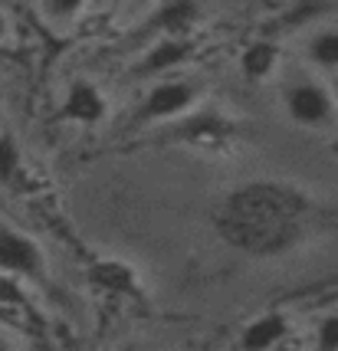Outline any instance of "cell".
Instances as JSON below:
<instances>
[{
  "label": "cell",
  "mask_w": 338,
  "mask_h": 351,
  "mask_svg": "<svg viewBox=\"0 0 338 351\" xmlns=\"http://www.w3.org/2000/svg\"><path fill=\"white\" fill-rule=\"evenodd\" d=\"M312 210V197L306 191L282 181H250L227 194L224 214L253 217V220H299Z\"/></svg>",
  "instance_id": "obj_1"
},
{
  "label": "cell",
  "mask_w": 338,
  "mask_h": 351,
  "mask_svg": "<svg viewBox=\"0 0 338 351\" xmlns=\"http://www.w3.org/2000/svg\"><path fill=\"white\" fill-rule=\"evenodd\" d=\"M184 135L191 138V145H214L217 138L224 135V122L217 119L214 112H204V115H197L194 122L187 125Z\"/></svg>",
  "instance_id": "obj_13"
},
{
  "label": "cell",
  "mask_w": 338,
  "mask_h": 351,
  "mask_svg": "<svg viewBox=\"0 0 338 351\" xmlns=\"http://www.w3.org/2000/svg\"><path fill=\"white\" fill-rule=\"evenodd\" d=\"M309 60L322 69H338V27H328V30L312 33L309 40Z\"/></svg>",
  "instance_id": "obj_12"
},
{
  "label": "cell",
  "mask_w": 338,
  "mask_h": 351,
  "mask_svg": "<svg viewBox=\"0 0 338 351\" xmlns=\"http://www.w3.org/2000/svg\"><path fill=\"white\" fill-rule=\"evenodd\" d=\"M145 3H148V0H145ZM154 3H158V0H154Z\"/></svg>",
  "instance_id": "obj_21"
},
{
  "label": "cell",
  "mask_w": 338,
  "mask_h": 351,
  "mask_svg": "<svg viewBox=\"0 0 338 351\" xmlns=\"http://www.w3.org/2000/svg\"><path fill=\"white\" fill-rule=\"evenodd\" d=\"M217 233L224 243L246 256H282L302 243L299 220H253V217H217Z\"/></svg>",
  "instance_id": "obj_2"
},
{
  "label": "cell",
  "mask_w": 338,
  "mask_h": 351,
  "mask_svg": "<svg viewBox=\"0 0 338 351\" xmlns=\"http://www.w3.org/2000/svg\"><path fill=\"white\" fill-rule=\"evenodd\" d=\"M289 335V319L282 312H263L253 322H246L243 332H240V348L250 351H266L282 345Z\"/></svg>",
  "instance_id": "obj_8"
},
{
  "label": "cell",
  "mask_w": 338,
  "mask_h": 351,
  "mask_svg": "<svg viewBox=\"0 0 338 351\" xmlns=\"http://www.w3.org/2000/svg\"><path fill=\"white\" fill-rule=\"evenodd\" d=\"M0 348H7V341H3V338H0Z\"/></svg>",
  "instance_id": "obj_19"
},
{
  "label": "cell",
  "mask_w": 338,
  "mask_h": 351,
  "mask_svg": "<svg viewBox=\"0 0 338 351\" xmlns=\"http://www.w3.org/2000/svg\"><path fill=\"white\" fill-rule=\"evenodd\" d=\"M315 348L338 351V312H328L315 325Z\"/></svg>",
  "instance_id": "obj_15"
},
{
  "label": "cell",
  "mask_w": 338,
  "mask_h": 351,
  "mask_svg": "<svg viewBox=\"0 0 338 351\" xmlns=\"http://www.w3.org/2000/svg\"><path fill=\"white\" fill-rule=\"evenodd\" d=\"M187 56H191V46H187L184 36H161L141 56V62L135 66V76H161V73H168L174 66H181Z\"/></svg>",
  "instance_id": "obj_9"
},
{
  "label": "cell",
  "mask_w": 338,
  "mask_h": 351,
  "mask_svg": "<svg viewBox=\"0 0 338 351\" xmlns=\"http://www.w3.org/2000/svg\"><path fill=\"white\" fill-rule=\"evenodd\" d=\"M16 279H20V276L0 273V302H3V306H20V302H23V289H20Z\"/></svg>",
  "instance_id": "obj_17"
},
{
  "label": "cell",
  "mask_w": 338,
  "mask_h": 351,
  "mask_svg": "<svg viewBox=\"0 0 338 351\" xmlns=\"http://www.w3.org/2000/svg\"><path fill=\"white\" fill-rule=\"evenodd\" d=\"M286 112L295 125H306V128H322V125L332 122L335 115V102L332 95L312 82V79H299L286 89Z\"/></svg>",
  "instance_id": "obj_3"
},
{
  "label": "cell",
  "mask_w": 338,
  "mask_h": 351,
  "mask_svg": "<svg viewBox=\"0 0 338 351\" xmlns=\"http://www.w3.org/2000/svg\"><path fill=\"white\" fill-rule=\"evenodd\" d=\"M16 174H20V148L10 135H0V184L3 187L14 184Z\"/></svg>",
  "instance_id": "obj_14"
},
{
  "label": "cell",
  "mask_w": 338,
  "mask_h": 351,
  "mask_svg": "<svg viewBox=\"0 0 338 351\" xmlns=\"http://www.w3.org/2000/svg\"><path fill=\"white\" fill-rule=\"evenodd\" d=\"M47 269L43 250L33 243L27 233L10 227H0V273H14V276H30L40 279Z\"/></svg>",
  "instance_id": "obj_5"
},
{
  "label": "cell",
  "mask_w": 338,
  "mask_h": 351,
  "mask_svg": "<svg viewBox=\"0 0 338 351\" xmlns=\"http://www.w3.org/2000/svg\"><path fill=\"white\" fill-rule=\"evenodd\" d=\"M95 3H112V0H95Z\"/></svg>",
  "instance_id": "obj_20"
},
{
  "label": "cell",
  "mask_w": 338,
  "mask_h": 351,
  "mask_svg": "<svg viewBox=\"0 0 338 351\" xmlns=\"http://www.w3.org/2000/svg\"><path fill=\"white\" fill-rule=\"evenodd\" d=\"M197 20H200L197 0H158L148 27H154L161 36H184Z\"/></svg>",
  "instance_id": "obj_7"
},
{
  "label": "cell",
  "mask_w": 338,
  "mask_h": 351,
  "mask_svg": "<svg viewBox=\"0 0 338 351\" xmlns=\"http://www.w3.org/2000/svg\"><path fill=\"white\" fill-rule=\"evenodd\" d=\"M60 115L69 119V122H79V125H99L108 115V102H106V95L95 89V82H89V79H73L69 89H66Z\"/></svg>",
  "instance_id": "obj_6"
},
{
  "label": "cell",
  "mask_w": 338,
  "mask_h": 351,
  "mask_svg": "<svg viewBox=\"0 0 338 351\" xmlns=\"http://www.w3.org/2000/svg\"><path fill=\"white\" fill-rule=\"evenodd\" d=\"M3 36H7V16L0 14V40H3Z\"/></svg>",
  "instance_id": "obj_18"
},
{
  "label": "cell",
  "mask_w": 338,
  "mask_h": 351,
  "mask_svg": "<svg viewBox=\"0 0 338 351\" xmlns=\"http://www.w3.org/2000/svg\"><path fill=\"white\" fill-rule=\"evenodd\" d=\"M194 99H197V92L191 82L184 79H165V82H158L148 89V95L141 99L138 106V122H161V119H174V115H184L187 108L194 106Z\"/></svg>",
  "instance_id": "obj_4"
},
{
  "label": "cell",
  "mask_w": 338,
  "mask_h": 351,
  "mask_svg": "<svg viewBox=\"0 0 338 351\" xmlns=\"http://www.w3.org/2000/svg\"><path fill=\"white\" fill-rule=\"evenodd\" d=\"M89 0H43V14L49 20H76Z\"/></svg>",
  "instance_id": "obj_16"
},
{
  "label": "cell",
  "mask_w": 338,
  "mask_h": 351,
  "mask_svg": "<svg viewBox=\"0 0 338 351\" xmlns=\"http://www.w3.org/2000/svg\"><path fill=\"white\" fill-rule=\"evenodd\" d=\"M89 279H93L99 289L115 292V295H135L138 292V273H135V266H128L122 260H99L89 269Z\"/></svg>",
  "instance_id": "obj_10"
},
{
  "label": "cell",
  "mask_w": 338,
  "mask_h": 351,
  "mask_svg": "<svg viewBox=\"0 0 338 351\" xmlns=\"http://www.w3.org/2000/svg\"><path fill=\"white\" fill-rule=\"evenodd\" d=\"M276 62H279L276 43H269V40H256V43H250V46L243 49V56H240V69H243L246 79L260 82V79L273 76Z\"/></svg>",
  "instance_id": "obj_11"
}]
</instances>
